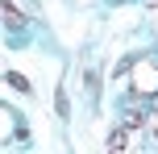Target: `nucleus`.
I'll return each instance as SVG.
<instances>
[{"mask_svg":"<svg viewBox=\"0 0 158 154\" xmlns=\"http://www.w3.org/2000/svg\"><path fill=\"white\" fill-rule=\"evenodd\" d=\"M129 75H133V83H137V92H142V96L158 88V67L146 63V58H142V63H129Z\"/></svg>","mask_w":158,"mask_h":154,"instance_id":"obj_1","label":"nucleus"},{"mask_svg":"<svg viewBox=\"0 0 158 154\" xmlns=\"http://www.w3.org/2000/svg\"><path fill=\"white\" fill-rule=\"evenodd\" d=\"M146 125H150V133H154V142H158V100H154V108H150V117H146Z\"/></svg>","mask_w":158,"mask_h":154,"instance_id":"obj_5","label":"nucleus"},{"mask_svg":"<svg viewBox=\"0 0 158 154\" xmlns=\"http://www.w3.org/2000/svg\"><path fill=\"white\" fill-rule=\"evenodd\" d=\"M150 8H158V0H150Z\"/></svg>","mask_w":158,"mask_h":154,"instance_id":"obj_6","label":"nucleus"},{"mask_svg":"<svg viewBox=\"0 0 158 154\" xmlns=\"http://www.w3.org/2000/svg\"><path fill=\"white\" fill-rule=\"evenodd\" d=\"M4 79H8V83H13V88H17V92H25V96H29V92H33V88H29V79H25V75H17V71H8V75H4Z\"/></svg>","mask_w":158,"mask_h":154,"instance_id":"obj_4","label":"nucleus"},{"mask_svg":"<svg viewBox=\"0 0 158 154\" xmlns=\"http://www.w3.org/2000/svg\"><path fill=\"white\" fill-rule=\"evenodd\" d=\"M129 142H133V129H129V125H121V129L108 138V154H125V150H129Z\"/></svg>","mask_w":158,"mask_h":154,"instance_id":"obj_2","label":"nucleus"},{"mask_svg":"<svg viewBox=\"0 0 158 154\" xmlns=\"http://www.w3.org/2000/svg\"><path fill=\"white\" fill-rule=\"evenodd\" d=\"M13 133H17V117L8 113L4 104H0V142H8V138H13Z\"/></svg>","mask_w":158,"mask_h":154,"instance_id":"obj_3","label":"nucleus"}]
</instances>
